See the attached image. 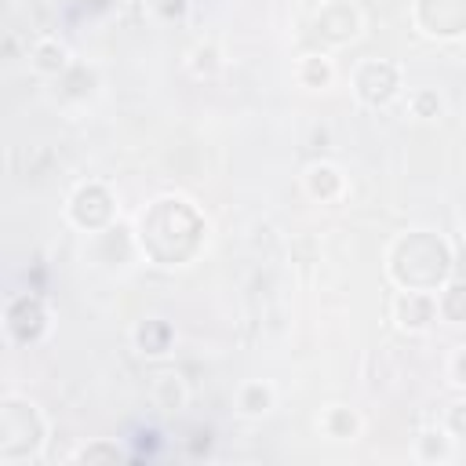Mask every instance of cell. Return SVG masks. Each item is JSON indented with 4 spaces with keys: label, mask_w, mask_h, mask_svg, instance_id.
I'll return each mask as SVG.
<instances>
[{
    "label": "cell",
    "mask_w": 466,
    "mask_h": 466,
    "mask_svg": "<svg viewBox=\"0 0 466 466\" xmlns=\"http://www.w3.org/2000/svg\"><path fill=\"white\" fill-rule=\"evenodd\" d=\"M4 328L15 342H36L47 331V309L36 295H18L4 309Z\"/></svg>",
    "instance_id": "9"
},
{
    "label": "cell",
    "mask_w": 466,
    "mask_h": 466,
    "mask_svg": "<svg viewBox=\"0 0 466 466\" xmlns=\"http://www.w3.org/2000/svg\"><path fill=\"white\" fill-rule=\"evenodd\" d=\"M350 84H353L357 102H364L371 109L390 106L400 95V87H404L400 84V66L390 62V58H364V62H357Z\"/></svg>",
    "instance_id": "4"
},
{
    "label": "cell",
    "mask_w": 466,
    "mask_h": 466,
    "mask_svg": "<svg viewBox=\"0 0 466 466\" xmlns=\"http://www.w3.org/2000/svg\"><path fill=\"white\" fill-rule=\"evenodd\" d=\"M411 22L430 40H459L466 29V0H411Z\"/></svg>",
    "instance_id": "6"
},
{
    "label": "cell",
    "mask_w": 466,
    "mask_h": 466,
    "mask_svg": "<svg viewBox=\"0 0 466 466\" xmlns=\"http://www.w3.org/2000/svg\"><path fill=\"white\" fill-rule=\"evenodd\" d=\"M451 444L455 437L444 426H430L415 437V459L419 462H448L451 459Z\"/></svg>",
    "instance_id": "19"
},
{
    "label": "cell",
    "mask_w": 466,
    "mask_h": 466,
    "mask_svg": "<svg viewBox=\"0 0 466 466\" xmlns=\"http://www.w3.org/2000/svg\"><path fill=\"white\" fill-rule=\"evenodd\" d=\"M131 339H135V346H138L142 357H164V353H171V346H175V328H171L167 320H160V317H146V320L131 331Z\"/></svg>",
    "instance_id": "12"
},
{
    "label": "cell",
    "mask_w": 466,
    "mask_h": 466,
    "mask_svg": "<svg viewBox=\"0 0 466 466\" xmlns=\"http://www.w3.org/2000/svg\"><path fill=\"white\" fill-rule=\"evenodd\" d=\"M73 459H76V462H98V459L116 462V459H124V448L113 444V441H91V444H84L80 451H73Z\"/></svg>",
    "instance_id": "21"
},
{
    "label": "cell",
    "mask_w": 466,
    "mask_h": 466,
    "mask_svg": "<svg viewBox=\"0 0 466 466\" xmlns=\"http://www.w3.org/2000/svg\"><path fill=\"white\" fill-rule=\"evenodd\" d=\"M186 66H189V73H193L197 80H211V76L222 73L226 58H222V47H218L215 40H197V44L186 51Z\"/></svg>",
    "instance_id": "15"
},
{
    "label": "cell",
    "mask_w": 466,
    "mask_h": 466,
    "mask_svg": "<svg viewBox=\"0 0 466 466\" xmlns=\"http://www.w3.org/2000/svg\"><path fill=\"white\" fill-rule=\"evenodd\" d=\"M364 29V15L357 4L350 0H328L317 18H313V33L317 40H324L328 47H342V44H353Z\"/></svg>",
    "instance_id": "7"
},
{
    "label": "cell",
    "mask_w": 466,
    "mask_h": 466,
    "mask_svg": "<svg viewBox=\"0 0 466 466\" xmlns=\"http://www.w3.org/2000/svg\"><path fill=\"white\" fill-rule=\"evenodd\" d=\"M29 66H33L40 76H62V73L73 66V55H69V47H66L58 36H40V40L29 47Z\"/></svg>",
    "instance_id": "11"
},
{
    "label": "cell",
    "mask_w": 466,
    "mask_h": 466,
    "mask_svg": "<svg viewBox=\"0 0 466 466\" xmlns=\"http://www.w3.org/2000/svg\"><path fill=\"white\" fill-rule=\"evenodd\" d=\"M390 317L400 331L408 335H422L433 328L437 320V302H433V291H411V288H397L393 302H390Z\"/></svg>",
    "instance_id": "8"
},
{
    "label": "cell",
    "mask_w": 466,
    "mask_h": 466,
    "mask_svg": "<svg viewBox=\"0 0 466 466\" xmlns=\"http://www.w3.org/2000/svg\"><path fill=\"white\" fill-rule=\"evenodd\" d=\"M44 437H47V426L33 400L15 397V393L0 397V459L18 462V459L36 455Z\"/></svg>",
    "instance_id": "3"
},
{
    "label": "cell",
    "mask_w": 466,
    "mask_h": 466,
    "mask_svg": "<svg viewBox=\"0 0 466 466\" xmlns=\"http://www.w3.org/2000/svg\"><path fill=\"white\" fill-rule=\"evenodd\" d=\"M149 393H153V404L160 411H182L186 408V397H189V390H186V382H182L178 371H160L153 379V390Z\"/></svg>",
    "instance_id": "18"
},
{
    "label": "cell",
    "mask_w": 466,
    "mask_h": 466,
    "mask_svg": "<svg viewBox=\"0 0 466 466\" xmlns=\"http://www.w3.org/2000/svg\"><path fill=\"white\" fill-rule=\"evenodd\" d=\"M455 269V248L430 229L397 233L386 248V273L397 288L411 291H437Z\"/></svg>",
    "instance_id": "2"
},
{
    "label": "cell",
    "mask_w": 466,
    "mask_h": 466,
    "mask_svg": "<svg viewBox=\"0 0 466 466\" xmlns=\"http://www.w3.org/2000/svg\"><path fill=\"white\" fill-rule=\"evenodd\" d=\"M408 113L415 120H437L444 113V98L433 87H415V91H408Z\"/></svg>",
    "instance_id": "20"
},
{
    "label": "cell",
    "mask_w": 466,
    "mask_h": 466,
    "mask_svg": "<svg viewBox=\"0 0 466 466\" xmlns=\"http://www.w3.org/2000/svg\"><path fill=\"white\" fill-rule=\"evenodd\" d=\"M317 430L331 441H353L360 433V415L350 411L346 404H328L320 415H317Z\"/></svg>",
    "instance_id": "14"
},
{
    "label": "cell",
    "mask_w": 466,
    "mask_h": 466,
    "mask_svg": "<svg viewBox=\"0 0 466 466\" xmlns=\"http://www.w3.org/2000/svg\"><path fill=\"white\" fill-rule=\"evenodd\" d=\"M462 411H466V408H462V400H455V404H451V415H448V422H441V426H444V430H448L455 441L462 437Z\"/></svg>",
    "instance_id": "24"
},
{
    "label": "cell",
    "mask_w": 466,
    "mask_h": 466,
    "mask_svg": "<svg viewBox=\"0 0 466 466\" xmlns=\"http://www.w3.org/2000/svg\"><path fill=\"white\" fill-rule=\"evenodd\" d=\"M433 302H437V317L448 320V324H462L466 317V288L459 277H448L437 291H433Z\"/></svg>",
    "instance_id": "17"
},
{
    "label": "cell",
    "mask_w": 466,
    "mask_h": 466,
    "mask_svg": "<svg viewBox=\"0 0 466 466\" xmlns=\"http://www.w3.org/2000/svg\"><path fill=\"white\" fill-rule=\"evenodd\" d=\"M135 244L157 266H186L204 248V218L186 197H157L138 215Z\"/></svg>",
    "instance_id": "1"
},
{
    "label": "cell",
    "mask_w": 466,
    "mask_h": 466,
    "mask_svg": "<svg viewBox=\"0 0 466 466\" xmlns=\"http://www.w3.org/2000/svg\"><path fill=\"white\" fill-rule=\"evenodd\" d=\"M462 368H466V346H455L451 350V360H448V382H451L455 393H462V386H466Z\"/></svg>",
    "instance_id": "23"
},
{
    "label": "cell",
    "mask_w": 466,
    "mask_h": 466,
    "mask_svg": "<svg viewBox=\"0 0 466 466\" xmlns=\"http://www.w3.org/2000/svg\"><path fill=\"white\" fill-rule=\"evenodd\" d=\"M302 189H306L313 200H320V204H335V200H342V193H346V175H342L331 160H317V164H309V167L302 171Z\"/></svg>",
    "instance_id": "10"
},
{
    "label": "cell",
    "mask_w": 466,
    "mask_h": 466,
    "mask_svg": "<svg viewBox=\"0 0 466 466\" xmlns=\"http://www.w3.org/2000/svg\"><path fill=\"white\" fill-rule=\"evenodd\" d=\"M273 400H277V393H273V386L262 382V379H251V382H244V386L237 390V411H240L244 419H262V415L273 408Z\"/></svg>",
    "instance_id": "16"
},
{
    "label": "cell",
    "mask_w": 466,
    "mask_h": 466,
    "mask_svg": "<svg viewBox=\"0 0 466 466\" xmlns=\"http://www.w3.org/2000/svg\"><path fill=\"white\" fill-rule=\"evenodd\" d=\"M66 218L84 229V233H102L113 226L116 218V200L109 193L106 182H80L73 193H69V204H66Z\"/></svg>",
    "instance_id": "5"
},
{
    "label": "cell",
    "mask_w": 466,
    "mask_h": 466,
    "mask_svg": "<svg viewBox=\"0 0 466 466\" xmlns=\"http://www.w3.org/2000/svg\"><path fill=\"white\" fill-rule=\"evenodd\" d=\"M295 80H299V87H306V91H324V87H331V80H335V66H331V58H328L324 51H306V55H299V62H295Z\"/></svg>",
    "instance_id": "13"
},
{
    "label": "cell",
    "mask_w": 466,
    "mask_h": 466,
    "mask_svg": "<svg viewBox=\"0 0 466 466\" xmlns=\"http://www.w3.org/2000/svg\"><path fill=\"white\" fill-rule=\"evenodd\" d=\"M189 11V0H153V15L160 22H182Z\"/></svg>",
    "instance_id": "22"
}]
</instances>
